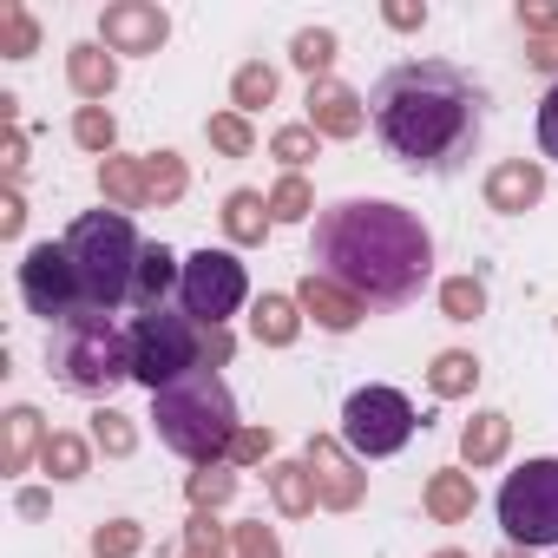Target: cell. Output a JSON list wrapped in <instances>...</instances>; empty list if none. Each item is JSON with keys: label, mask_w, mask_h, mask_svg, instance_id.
<instances>
[{"label": "cell", "mask_w": 558, "mask_h": 558, "mask_svg": "<svg viewBox=\"0 0 558 558\" xmlns=\"http://www.w3.org/2000/svg\"><path fill=\"white\" fill-rule=\"evenodd\" d=\"M368 125L414 178H460L486 138V86L453 60H401L368 93Z\"/></svg>", "instance_id": "6da1fadb"}, {"label": "cell", "mask_w": 558, "mask_h": 558, "mask_svg": "<svg viewBox=\"0 0 558 558\" xmlns=\"http://www.w3.org/2000/svg\"><path fill=\"white\" fill-rule=\"evenodd\" d=\"M310 263L368 310H408L434 276V230L395 197H342L316 210Z\"/></svg>", "instance_id": "7a4b0ae2"}, {"label": "cell", "mask_w": 558, "mask_h": 558, "mask_svg": "<svg viewBox=\"0 0 558 558\" xmlns=\"http://www.w3.org/2000/svg\"><path fill=\"white\" fill-rule=\"evenodd\" d=\"M66 256L80 269V290H86V310L99 316H119L132 310V276H138V230L125 210H80L73 230H66Z\"/></svg>", "instance_id": "3957f363"}, {"label": "cell", "mask_w": 558, "mask_h": 558, "mask_svg": "<svg viewBox=\"0 0 558 558\" xmlns=\"http://www.w3.org/2000/svg\"><path fill=\"white\" fill-rule=\"evenodd\" d=\"M151 421H158V440L178 453V460H191V466H217V460H230V440H236V401H230V388L204 368V375H191V381H178V388H165V395H151Z\"/></svg>", "instance_id": "277c9868"}, {"label": "cell", "mask_w": 558, "mask_h": 558, "mask_svg": "<svg viewBox=\"0 0 558 558\" xmlns=\"http://www.w3.org/2000/svg\"><path fill=\"white\" fill-rule=\"evenodd\" d=\"M47 368L66 395H86V401H106L119 381H132V336L119 316H73L66 329H53L47 342Z\"/></svg>", "instance_id": "5b68a950"}, {"label": "cell", "mask_w": 558, "mask_h": 558, "mask_svg": "<svg viewBox=\"0 0 558 558\" xmlns=\"http://www.w3.org/2000/svg\"><path fill=\"white\" fill-rule=\"evenodd\" d=\"M125 336H132V381L138 388H151V395H165V388H178V381H191V375H204L210 362H204V342H210V329L204 323H191L184 310H138L132 323H125Z\"/></svg>", "instance_id": "8992f818"}, {"label": "cell", "mask_w": 558, "mask_h": 558, "mask_svg": "<svg viewBox=\"0 0 558 558\" xmlns=\"http://www.w3.org/2000/svg\"><path fill=\"white\" fill-rule=\"evenodd\" d=\"M414 427H421V414H414V401H408L401 388L368 381V388H355V395L342 401V447H349L355 460H388V453H401V447L414 440Z\"/></svg>", "instance_id": "52a82bcc"}, {"label": "cell", "mask_w": 558, "mask_h": 558, "mask_svg": "<svg viewBox=\"0 0 558 558\" xmlns=\"http://www.w3.org/2000/svg\"><path fill=\"white\" fill-rule=\"evenodd\" d=\"M499 525H506V545H525V551L558 545V460H525L519 473H506Z\"/></svg>", "instance_id": "ba28073f"}, {"label": "cell", "mask_w": 558, "mask_h": 558, "mask_svg": "<svg viewBox=\"0 0 558 558\" xmlns=\"http://www.w3.org/2000/svg\"><path fill=\"white\" fill-rule=\"evenodd\" d=\"M250 303V276L230 250H191L184 256V283H178V310L204 329H230V316Z\"/></svg>", "instance_id": "9c48e42d"}, {"label": "cell", "mask_w": 558, "mask_h": 558, "mask_svg": "<svg viewBox=\"0 0 558 558\" xmlns=\"http://www.w3.org/2000/svg\"><path fill=\"white\" fill-rule=\"evenodd\" d=\"M21 303L40 323H53V329H66L73 316H86V290H80V269H73L66 243H34L21 256Z\"/></svg>", "instance_id": "30bf717a"}, {"label": "cell", "mask_w": 558, "mask_h": 558, "mask_svg": "<svg viewBox=\"0 0 558 558\" xmlns=\"http://www.w3.org/2000/svg\"><path fill=\"white\" fill-rule=\"evenodd\" d=\"M303 460H310L316 493H323V506H329V512H355V506L368 499V473H362V460H355L336 434H316Z\"/></svg>", "instance_id": "8fae6325"}, {"label": "cell", "mask_w": 558, "mask_h": 558, "mask_svg": "<svg viewBox=\"0 0 558 558\" xmlns=\"http://www.w3.org/2000/svg\"><path fill=\"white\" fill-rule=\"evenodd\" d=\"M99 40L112 53H158L171 40V14L158 8V0H112V8L99 14Z\"/></svg>", "instance_id": "7c38bea8"}, {"label": "cell", "mask_w": 558, "mask_h": 558, "mask_svg": "<svg viewBox=\"0 0 558 558\" xmlns=\"http://www.w3.org/2000/svg\"><path fill=\"white\" fill-rule=\"evenodd\" d=\"M296 303H303V316H310L323 336H349V329H362V316H368V303H362V296H349L342 283H329L323 269H310V276H303Z\"/></svg>", "instance_id": "4fadbf2b"}, {"label": "cell", "mask_w": 558, "mask_h": 558, "mask_svg": "<svg viewBox=\"0 0 558 558\" xmlns=\"http://www.w3.org/2000/svg\"><path fill=\"white\" fill-rule=\"evenodd\" d=\"M303 106H310V125L323 138H362V125H368V99L342 80H316Z\"/></svg>", "instance_id": "5bb4252c"}, {"label": "cell", "mask_w": 558, "mask_h": 558, "mask_svg": "<svg viewBox=\"0 0 558 558\" xmlns=\"http://www.w3.org/2000/svg\"><path fill=\"white\" fill-rule=\"evenodd\" d=\"M538 197H545V165H538V158H499V165L486 171V210L519 217V210H532Z\"/></svg>", "instance_id": "9a60e30c"}, {"label": "cell", "mask_w": 558, "mask_h": 558, "mask_svg": "<svg viewBox=\"0 0 558 558\" xmlns=\"http://www.w3.org/2000/svg\"><path fill=\"white\" fill-rule=\"evenodd\" d=\"M66 86H73L86 106H106L112 86H119V53H112L106 40H80V47H66Z\"/></svg>", "instance_id": "2e32d148"}, {"label": "cell", "mask_w": 558, "mask_h": 558, "mask_svg": "<svg viewBox=\"0 0 558 558\" xmlns=\"http://www.w3.org/2000/svg\"><path fill=\"white\" fill-rule=\"evenodd\" d=\"M47 421H40V408H27V401H14L8 414H0V473H27L34 460H40V447H47Z\"/></svg>", "instance_id": "e0dca14e"}, {"label": "cell", "mask_w": 558, "mask_h": 558, "mask_svg": "<svg viewBox=\"0 0 558 558\" xmlns=\"http://www.w3.org/2000/svg\"><path fill=\"white\" fill-rule=\"evenodd\" d=\"M184 283V256L165 250V243H145L138 256V276H132V310H165Z\"/></svg>", "instance_id": "ac0fdd59"}, {"label": "cell", "mask_w": 558, "mask_h": 558, "mask_svg": "<svg viewBox=\"0 0 558 558\" xmlns=\"http://www.w3.org/2000/svg\"><path fill=\"white\" fill-rule=\"evenodd\" d=\"M506 447H512V414H499V408H480V414L460 427V466H466V473L499 466Z\"/></svg>", "instance_id": "d6986e66"}, {"label": "cell", "mask_w": 558, "mask_h": 558, "mask_svg": "<svg viewBox=\"0 0 558 558\" xmlns=\"http://www.w3.org/2000/svg\"><path fill=\"white\" fill-rule=\"evenodd\" d=\"M421 506H427V519H434V525H460V519H473V506H480L473 473H466V466H434V473H427Z\"/></svg>", "instance_id": "ffe728a7"}, {"label": "cell", "mask_w": 558, "mask_h": 558, "mask_svg": "<svg viewBox=\"0 0 558 558\" xmlns=\"http://www.w3.org/2000/svg\"><path fill=\"white\" fill-rule=\"evenodd\" d=\"M263 486H269V499H276V512H283V519H310V512L323 506V493H316V473H310V460H269Z\"/></svg>", "instance_id": "44dd1931"}, {"label": "cell", "mask_w": 558, "mask_h": 558, "mask_svg": "<svg viewBox=\"0 0 558 558\" xmlns=\"http://www.w3.org/2000/svg\"><path fill=\"white\" fill-rule=\"evenodd\" d=\"M303 303L296 296H256V310H250V336L263 342V349H296V336H303Z\"/></svg>", "instance_id": "7402d4cb"}, {"label": "cell", "mask_w": 558, "mask_h": 558, "mask_svg": "<svg viewBox=\"0 0 558 558\" xmlns=\"http://www.w3.org/2000/svg\"><path fill=\"white\" fill-rule=\"evenodd\" d=\"M99 191H106V210H145L151 204V184H145V158H125V151H112L106 165H99Z\"/></svg>", "instance_id": "603a6c76"}, {"label": "cell", "mask_w": 558, "mask_h": 558, "mask_svg": "<svg viewBox=\"0 0 558 558\" xmlns=\"http://www.w3.org/2000/svg\"><path fill=\"white\" fill-rule=\"evenodd\" d=\"M269 223H276V217H269V197H263V191H230V197H223V236H230L236 250H256V243L269 236Z\"/></svg>", "instance_id": "cb8c5ba5"}, {"label": "cell", "mask_w": 558, "mask_h": 558, "mask_svg": "<svg viewBox=\"0 0 558 558\" xmlns=\"http://www.w3.org/2000/svg\"><path fill=\"white\" fill-rule=\"evenodd\" d=\"M40 473H47V480H86V473H93V434L53 427L47 447H40Z\"/></svg>", "instance_id": "d4e9b609"}, {"label": "cell", "mask_w": 558, "mask_h": 558, "mask_svg": "<svg viewBox=\"0 0 558 558\" xmlns=\"http://www.w3.org/2000/svg\"><path fill=\"white\" fill-rule=\"evenodd\" d=\"M427 388H434L440 401H466V395L480 388V355H473V349H440L434 368H427Z\"/></svg>", "instance_id": "484cf974"}, {"label": "cell", "mask_w": 558, "mask_h": 558, "mask_svg": "<svg viewBox=\"0 0 558 558\" xmlns=\"http://www.w3.org/2000/svg\"><path fill=\"white\" fill-rule=\"evenodd\" d=\"M276 86H283V80H276V66L269 60H243L236 73H230V112H263V106H276Z\"/></svg>", "instance_id": "4316f807"}, {"label": "cell", "mask_w": 558, "mask_h": 558, "mask_svg": "<svg viewBox=\"0 0 558 558\" xmlns=\"http://www.w3.org/2000/svg\"><path fill=\"white\" fill-rule=\"evenodd\" d=\"M178 558H236L230 525H223L217 512H191V519H184V545H178Z\"/></svg>", "instance_id": "83f0119b"}, {"label": "cell", "mask_w": 558, "mask_h": 558, "mask_svg": "<svg viewBox=\"0 0 558 558\" xmlns=\"http://www.w3.org/2000/svg\"><path fill=\"white\" fill-rule=\"evenodd\" d=\"M269 217L276 223H310L316 217V191H310L303 171H283V178L269 184Z\"/></svg>", "instance_id": "f1b7e54d"}, {"label": "cell", "mask_w": 558, "mask_h": 558, "mask_svg": "<svg viewBox=\"0 0 558 558\" xmlns=\"http://www.w3.org/2000/svg\"><path fill=\"white\" fill-rule=\"evenodd\" d=\"M269 158L283 165V171H303L310 158H323V132H316L310 119H303V125H276V132H269Z\"/></svg>", "instance_id": "f546056e"}, {"label": "cell", "mask_w": 558, "mask_h": 558, "mask_svg": "<svg viewBox=\"0 0 558 558\" xmlns=\"http://www.w3.org/2000/svg\"><path fill=\"white\" fill-rule=\"evenodd\" d=\"M336 27H303L296 40H290V60H296V73H310V86L316 80H329V66H336Z\"/></svg>", "instance_id": "4dcf8cb0"}, {"label": "cell", "mask_w": 558, "mask_h": 558, "mask_svg": "<svg viewBox=\"0 0 558 558\" xmlns=\"http://www.w3.org/2000/svg\"><path fill=\"white\" fill-rule=\"evenodd\" d=\"M73 145L93 151V158L106 165L112 145H119V119H112V106H80V112H73Z\"/></svg>", "instance_id": "1f68e13d"}, {"label": "cell", "mask_w": 558, "mask_h": 558, "mask_svg": "<svg viewBox=\"0 0 558 558\" xmlns=\"http://www.w3.org/2000/svg\"><path fill=\"white\" fill-rule=\"evenodd\" d=\"M0 53L8 60H34L40 53V21L21 8V0H0Z\"/></svg>", "instance_id": "d6a6232c"}, {"label": "cell", "mask_w": 558, "mask_h": 558, "mask_svg": "<svg viewBox=\"0 0 558 558\" xmlns=\"http://www.w3.org/2000/svg\"><path fill=\"white\" fill-rule=\"evenodd\" d=\"M440 316L447 323H480L486 316V283H480L473 269H460V276H447V283H440Z\"/></svg>", "instance_id": "836d02e7"}, {"label": "cell", "mask_w": 558, "mask_h": 558, "mask_svg": "<svg viewBox=\"0 0 558 558\" xmlns=\"http://www.w3.org/2000/svg\"><path fill=\"white\" fill-rule=\"evenodd\" d=\"M145 184H151V204H178L191 171H184V158L171 145H158V151H145Z\"/></svg>", "instance_id": "e575fe53"}, {"label": "cell", "mask_w": 558, "mask_h": 558, "mask_svg": "<svg viewBox=\"0 0 558 558\" xmlns=\"http://www.w3.org/2000/svg\"><path fill=\"white\" fill-rule=\"evenodd\" d=\"M184 493H191V512H217V506H230L236 499V466H197L191 480H184Z\"/></svg>", "instance_id": "d590c367"}, {"label": "cell", "mask_w": 558, "mask_h": 558, "mask_svg": "<svg viewBox=\"0 0 558 558\" xmlns=\"http://www.w3.org/2000/svg\"><path fill=\"white\" fill-rule=\"evenodd\" d=\"M204 138H210L223 158H250V151H256V125H250L243 112H210V119H204Z\"/></svg>", "instance_id": "8d00e7d4"}, {"label": "cell", "mask_w": 558, "mask_h": 558, "mask_svg": "<svg viewBox=\"0 0 558 558\" xmlns=\"http://www.w3.org/2000/svg\"><path fill=\"white\" fill-rule=\"evenodd\" d=\"M93 447H99V453H112V460L138 453V427H132V414H119V408H99V414H93Z\"/></svg>", "instance_id": "74e56055"}, {"label": "cell", "mask_w": 558, "mask_h": 558, "mask_svg": "<svg viewBox=\"0 0 558 558\" xmlns=\"http://www.w3.org/2000/svg\"><path fill=\"white\" fill-rule=\"evenodd\" d=\"M145 551V525L138 519H106L93 525V558H138Z\"/></svg>", "instance_id": "f35d334b"}, {"label": "cell", "mask_w": 558, "mask_h": 558, "mask_svg": "<svg viewBox=\"0 0 558 558\" xmlns=\"http://www.w3.org/2000/svg\"><path fill=\"white\" fill-rule=\"evenodd\" d=\"M269 460H276V434H269V427H236L223 466H269Z\"/></svg>", "instance_id": "ab89813d"}, {"label": "cell", "mask_w": 558, "mask_h": 558, "mask_svg": "<svg viewBox=\"0 0 558 558\" xmlns=\"http://www.w3.org/2000/svg\"><path fill=\"white\" fill-rule=\"evenodd\" d=\"M230 545H236V558H283V538H276L263 519H243V525H230Z\"/></svg>", "instance_id": "60d3db41"}, {"label": "cell", "mask_w": 558, "mask_h": 558, "mask_svg": "<svg viewBox=\"0 0 558 558\" xmlns=\"http://www.w3.org/2000/svg\"><path fill=\"white\" fill-rule=\"evenodd\" d=\"M519 27H525V40L558 34V0H525V8H519Z\"/></svg>", "instance_id": "b9f144b4"}, {"label": "cell", "mask_w": 558, "mask_h": 558, "mask_svg": "<svg viewBox=\"0 0 558 558\" xmlns=\"http://www.w3.org/2000/svg\"><path fill=\"white\" fill-rule=\"evenodd\" d=\"M538 145H545V158H558V80L538 99Z\"/></svg>", "instance_id": "7bdbcfd3"}, {"label": "cell", "mask_w": 558, "mask_h": 558, "mask_svg": "<svg viewBox=\"0 0 558 558\" xmlns=\"http://www.w3.org/2000/svg\"><path fill=\"white\" fill-rule=\"evenodd\" d=\"M21 223H27V197H21V184H8L0 191V236H21Z\"/></svg>", "instance_id": "ee69618b"}, {"label": "cell", "mask_w": 558, "mask_h": 558, "mask_svg": "<svg viewBox=\"0 0 558 558\" xmlns=\"http://www.w3.org/2000/svg\"><path fill=\"white\" fill-rule=\"evenodd\" d=\"M381 21H388V27H401V34H414V27H427V8H421V0H388Z\"/></svg>", "instance_id": "f6af8a7d"}, {"label": "cell", "mask_w": 558, "mask_h": 558, "mask_svg": "<svg viewBox=\"0 0 558 558\" xmlns=\"http://www.w3.org/2000/svg\"><path fill=\"white\" fill-rule=\"evenodd\" d=\"M525 66H538V73H551V80H558V34L525 40Z\"/></svg>", "instance_id": "bcb514c9"}, {"label": "cell", "mask_w": 558, "mask_h": 558, "mask_svg": "<svg viewBox=\"0 0 558 558\" xmlns=\"http://www.w3.org/2000/svg\"><path fill=\"white\" fill-rule=\"evenodd\" d=\"M47 506H53L47 486H21V493H14V512H21V519H47Z\"/></svg>", "instance_id": "7dc6e473"}, {"label": "cell", "mask_w": 558, "mask_h": 558, "mask_svg": "<svg viewBox=\"0 0 558 558\" xmlns=\"http://www.w3.org/2000/svg\"><path fill=\"white\" fill-rule=\"evenodd\" d=\"M0 158H8V184H14L21 165H27V132H21V125H8V145H0Z\"/></svg>", "instance_id": "c3c4849f"}, {"label": "cell", "mask_w": 558, "mask_h": 558, "mask_svg": "<svg viewBox=\"0 0 558 558\" xmlns=\"http://www.w3.org/2000/svg\"><path fill=\"white\" fill-rule=\"evenodd\" d=\"M493 558H532V551H525V545H499Z\"/></svg>", "instance_id": "681fc988"}, {"label": "cell", "mask_w": 558, "mask_h": 558, "mask_svg": "<svg viewBox=\"0 0 558 558\" xmlns=\"http://www.w3.org/2000/svg\"><path fill=\"white\" fill-rule=\"evenodd\" d=\"M434 558H466V551H453V545H447V551H434Z\"/></svg>", "instance_id": "f907efd6"}]
</instances>
